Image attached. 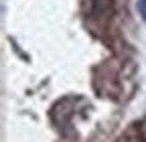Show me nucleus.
Here are the masks:
<instances>
[{"label":"nucleus","mask_w":146,"mask_h":142,"mask_svg":"<svg viewBox=\"0 0 146 142\" xmlns=\"http://www.w3.org/2000/svg\"><path fill=\"white\" fill-rule=\"evenodd\" d=\"M138 12L142 14V19L146 21V0H138Z\"/></svg>","instance_id":"f257e3e1"}]
</instances>
